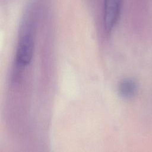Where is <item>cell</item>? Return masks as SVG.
I'll return each instance as SVG.
<instances>
[{
    "label": "cell",
    "mask_w": 152,
    "mask_h": 152,
    "mask_svg": "<svg viewBox=\"0 0 152 152\" xmlns=\"http://www.w3.org/2000/svg\"><path fill=\"white\" fill-rule=\"evenodd\" d=\"M122 0H104L103 18L107 33H110L116 25L121 11Z\"/></svg>",
    "instance_id": "cell-2"
},
{
    "label": "cell",
    "mask_w": 152,
    "mask_h": 152,
    "mask_svg": "<svg viewBox=\"0 0 152 152\" xmlns=\"http://www.w3.org/2000/svg\"><path fill=\"white\" fill-rule=\"evenodd\" d=\"M138 89V86L135 80L132 78H125L119 84L118 91L120 96L124 99L133 97Z\"/></svg>",
    "instance_id": "cell-3"
},
{
    "label": "cell",
    "mask_w": 152,
    "mask_h": 152,
    "mask_svg": "<svg viewBox=\"0 0 152 152\" xmlns=\"http://www.w3.org/2000/svg\"><path fill=\"white\" fill-rule=\"evenodd\" d=\"M36 1L30 2L26 8L21 21L19 41L16 52L17 64L27 65L31 61L34 48V31L38 7Z\"/></svg>",
    "instance_id": "cell-1"
}]
</instances>
